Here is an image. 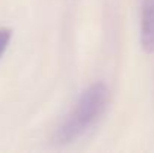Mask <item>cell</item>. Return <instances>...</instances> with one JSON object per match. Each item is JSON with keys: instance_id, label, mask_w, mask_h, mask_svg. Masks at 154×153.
Segmentation results:
<instances>
[{"instance_id": "2", "label": "cell", "mask_w": 154, "mask_h": 153, "mask_svg": "<svg viewBox=\"0 0 154 153\" xmlns=\"http://www.w3.org/2000/svg\"><path fill=\"white\" fill-rule=\"evenodd\" d=\"M141 45L145 53H154V0H145L142 6Z\"/></svg>"}, {"instance_id": "3", "label": "cell", "mask_w": 154, "mask_h": 153, "mask_svg": "<svg viewBox=\"0 0 154 153\" xmlns=\"http://www.w3.org/2000/svg\"><path fill=\"white\" fill-rule=\"evenodd\" d=\"M11 38H12V30L9 27H0V59L3 57L5 51L8 50Z\"/></svg>"}, {"instance_id": "1", "label": "cell", "mask_w": 154, "mask_h": 153, "mask_svg": "<svg viewBox=\"0 0 154 153\" xmlns=\"http://www.w3.org/2000/svg\"><path fill=\"white\" fill-rule=\"evenodd\" d=\"M108 87L103 83L90 86L78 99L75 108L64 119L55 132V141L67 144L79 138L84 132L91 128L103 114L108 104Z\"/></svg>"}]
</instances>
